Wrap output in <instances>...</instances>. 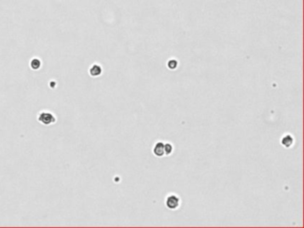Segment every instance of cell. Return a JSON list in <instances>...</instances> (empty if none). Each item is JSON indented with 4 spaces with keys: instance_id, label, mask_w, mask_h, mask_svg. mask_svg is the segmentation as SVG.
<instances>
[{
    "instance_id": "1",
    "label": "cell",
    "mask_w": 304,
    "mask_h": 228,
    "mask_svg": "<svg viewBox=\"0 0 304 228\" xmlns=\"http://www.w3.org/2000/svg\"><path fill=\"white\" fill-rule=\"evenodd\" d=\"M38 121L41 123V124H44V125H50V124H53L55 122V117L53 115L52 113L50 112H47V111H43L41 113H39L38 115Z\"/></svg>"
},
{
    "instance_id": "2",
    "label": "cell",
    "mask_w": 304,
    "mask_h": 228,
    "mask_svg": "<svg viewBox=\"0 0 304 228\" xmlns=\"http://www.w3.org/2000/svg\"><path fill=\"white\" fill-rule=\"evenodd\" d=\"M180 204L179 198L176 195H170L166 200V206L170 210H176Z\"/></svg>"
},
{
    "instance_id": "3",
    "label": "cell",
    "mask_w": 304,
    "mask_h": 228,
    "mask_svg": "<svg viewBox=\"0 0 304 228\" xmlns=\"http://www.w3.org/2000/svg\"><path fill=\"white\" fill-rule=\"evenodd\" d=\"M154 153L157 157H162L165 155L164 153V144L162 142H158L154 147Z\"/></svg>"
},
{
    "instance_id": "4",
    "label": "cell",
    "mask_w": 304,
    "mask_h": 228,
    "mask_svg": "<svg viewBox=\"0 0 304 228\" xmlns=\"http://www.w3.org/2000/svg\"><path fill=\"white\" fill-rule=\"evenodd\" d=\"M281 144H283L284 146L287 147V148H288V147H291V146L293 145V136H292L291 135H285L284 137L282 138V140H281Z\"/></svg>"
},
{
    "instance_id": "5",
    "label": "cell",
    "mask_w": 304,
    "mask_h": 228,
    "mask_svg": "<svg viewBox=\"0 0 304 228\" xmlns=\"http://www.w3.org/2000/svg\"><path fill=\"white\" fill-rule=\"evenodd\" d=\"M89 73L92 77H97V76L101 75V73H102V68L97 64H94L90 68Z\"/></svg>"
},
{
    "instance_id": "6",
    "label": "cell",
    "mask_w": 304,
    "mask_h": 228,
    "mask_svg": "<svg viewBox=\"0 0 304 228\" xmlns=\"http://www.w3.org/2000/svg\"><path fill=\"white\" fill-rule=\"evenodd\" d=\"M40 61L38 59H33L31 62H30V67L32 68L33 70H38L39 67H40Z\"/></svg>"
},
{
    "instance_id": "7",
    "label": "cell",
    "mask_w": 304,
    "mask_h": 228,
    "mask_svg": "<svg viewBox=\"0 0 304 228\" xmlns=\"http://www.w3.org/2000/svg\"><path fill=\"white\" fill-rule=\"evenodd\" d=\"M172 145L170 144H164V153L165 155H170L172 152Z\"/></svg>"
},
{
    "instance_id": "8",
    "label": "cell",
    "mask_w": 304,
    "mask_h": 228,
    "mask_svg": "<svg viewBox=\"0 0 304 228\" xmlns=\"http://www.w3.org/2000/svg\"><path fill=\"white\" fill-rule=\"evenodd\" d=\"M177 66H178V62L175 61V60H171V61H169L168 62V67L169 68V69H171V70L176 69Z\"/></svg>"
}]
</instances>
